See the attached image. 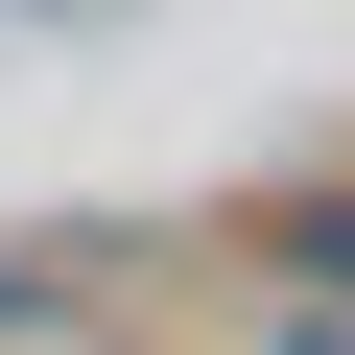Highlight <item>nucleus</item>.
<instances>
[{"label":"nucleus","mask_w":355,"mask_h":355,"mask_svg":"<svg viewBox=\"0 0 355 355\" xmlns=\"http://www.w3.org/2000/svg\"><path fill=\"white\" fill-rule=\"evenodd\" d=\"M261 261H284V284H331V308H355V190H308V214H261Z\"/></svg>","instance_id":"obj_1"},{"label":"nucleus","mask_w":355,"mask_h":355,"mask_svg":"<svg viewBox=\"0 0 355 355\" xmlns=\"http://www.w3.org/2000/svg\"><path fill=\"white\" fill-rule=\"evenodd\" d=\"M284 355H355V308H331V284H308V331H284Z\"/></svg>","instance_id":"obj_2"},{"label":"nucleus","mask_w":355,"mask_h":355,"mask_svg":"<svg viewBox=\"0 0 355 355\" xmlns=\"http://www.w3.org/2000/svg\"><path fill=\"white\" fill-rule=\"evenodd\" d=\"M0 331H48V284H24V261H0Z\"/></svg>","instance_id":"obj_3"}]
</instances>
